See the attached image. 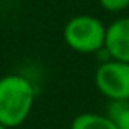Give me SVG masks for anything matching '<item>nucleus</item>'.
Segmentation results:
<instances>
[{
  "instance_id": "nucleus-1",
  "label": "nucleus",
  "mask_w": 129,
  "mask_h": 129,
  "mask_svg": "<svg viewBox=\"0 0 129 129\" xmlns=\"http://www.w3.org/2000/svg\"><path fill=\"white\" fill-rule=\"evenodd\" d=\"M36 90L26 77L8 74L0 79V124L12 129L28 119Z\"/></svg>"
},
{
  "instance_id": "nucleus-2",
  "label": "nucleus",
  "mask_w": 129,
  "mask_h": 129,
  "mask_svg": "<svg viewBox=\"0 0 129 129\" xmlns=\"http://www.w3.org/2000/svg\"><path fill=\"white\" fill-rule=\"evenodd\" d=\"M64 41L79 54H96L103 51L106 26L93 15H77L64 26Z\"/></svg>"
},
{
  "instance_id": "nucleus-3",
  "label": "nucleus",
  "mask_w": 129,
  "mask_h": 129,
  "mask_svg": "<svg viewBox=\"0 0 129 129\" xmlns=\"http://www.w3.org/2000/svg\"><path fill=\"white\" fill-rule=\"evenodd\" d=\"M95 87L108 101L129 100V64L106 59L95 70Z\"/></svg>"
},
{
  "instance_id": "nucleus-4",
  "label": "nucleus",
  "mask_w": 129,
  "mask_h": 129,
  "mask_svg": "<svg viewBox=\"0 0 129 129\" xmlns=\"http://www.w3.org/2000/svg\"><path fill=\"white\" fill-rule=\"evenodd\" d=\"M103 51L108 59L129 64V16L118 18L106 26Z\"/></svg>"
},
{
  "instance_id": "nucleus-5",
  "label": "nucleus",
  "mask_w": 129,
  "mask_h": 129,
  "mask_svg": "<svg viewBox=\"0 0 129 129\" xmlns=\"http://www.w3.org/2000/svg\"><path fill=\"white\" fill-rule=\"evenodd\" d=\"M70 129H116L106 114L85 111L77 114L70 123Z\"/></svg>"
},
{
  "instance_id": "nucleus-6",
  "label": "nucleus",
  "mask_w": 129,
  "mask_h": 129,
  "mask_svg": "<svg viewBox=\"0 0 129 129\" xmlns=\"http://www.w3.org/2000/svg\"><path fill=\"white\" fill-rule=\"evenodd\" d=\"M105 114L116 129H129V100L108 101Z\"/></svg>"
},
{
  "instance_id": "nucleus-7",
  "label": "nucleus",
  "mask_w": 129,
  "mask_h": 129,
  "mask_svg": "<svg viewBox=\"0 0 129 129\" xmlns=\"http://www.w3.org/2000/svg\"><path fill=\"white\" fill-rule=\"evenodd\" d=\"M100 7L110 13H119L129 7V0H98Z\"/></svg>"
},
{
  "instance_id": "nucleus-8",
  "label": "nucleus",
  "mask_w": 129,
  "mask_h": 129,
  "mask_svg": "<svg viewBox=\"0 0 129 129\" xmlns=\"http://www.w3.org/2000/svg\"><path fill=\"white\" fill-rule=\"evenodd\" d=\"M0 129H8V127H5L3 124H0Z\"/></svg>"
}]
</instances>
